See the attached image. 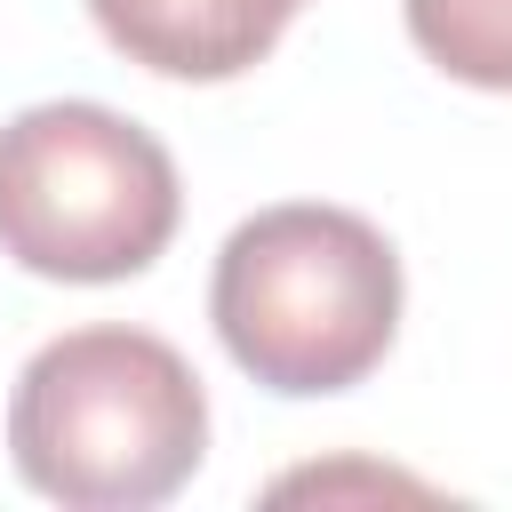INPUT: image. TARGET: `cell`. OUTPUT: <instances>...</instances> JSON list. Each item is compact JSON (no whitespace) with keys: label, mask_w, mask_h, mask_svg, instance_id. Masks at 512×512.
<instances>
[{"label":"cell","mask_w":512,"mask_h":512,"mask_svg":"<svg viewBox=\"0 0 512 512\" xmlns=\"http://www.w3.org/2000/svg\"><path fill=\"white\" fill-rule=\"evenodd\" d=\"M408 40L464 88H512V0H400Z\"/></svg>","instance_id":"obj_5"},{"label":"cell","mask_w":512,"mask_h":512,"mask_svg":"<svg viewBox=\"0 0 512 512\" xmlns=\"http://www.w3.org/2000/svg\"><path fill=\"white\" fill-rule=\"evenodd\" d=\"M184 192L112 104H32L0 128V256L40 280H128L176 240Z\"/></svg>","instance_id":"obj_3"},{"label":"cell","mask_w":512,"mask_h":512,"mask_svg":"<svg viewBox=\"0 0 512 512\" xmlns=\"http://www.w3.org/2000/svg\"><path fill=\"white\" fill-rule=\"evenodd\" d=\"M208 320L264 392H352L392 352L400 256L352 208L280 200L232 224L208 280Z\"/></svg>","instance_id":"obj_2"},{"label":"cell","mask_w":512,"mask_h":512,"mask_svg":"<svg viewBox=\"0 0 512 512\" xmlns=\"http://www.w3.org/2000/svg\"><path fill=\"white\" fill-rule=\"evenodd\" d=\"M304 0H88L96 32L168 80H240L272 56Z\"/></svg>","instance_id":"obj_4"},{"label":"cell","mask_w":512,"mask_h":512,"mask_svg":"<svg viewBox=\"0 0 512 512\" xmlns=\"http://www.w3.org/2000/svg\"><path fill=\"white\" fill-rule=\"evenodd\" d=\"M8 456L24 488L72 512L168 504L208 456V392L152 328H64L8 392Z\"/></svg>","instance_id":"obj_1"}]
</instances>
